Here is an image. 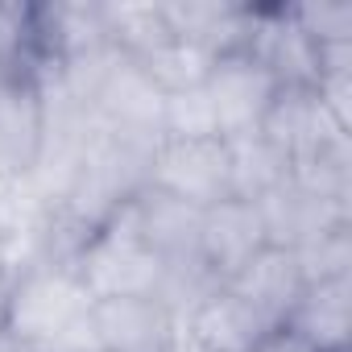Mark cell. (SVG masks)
<instances>
[{
  "label": "cell",
  "instance_id": "12",
  "mask_svg": "<svg viewBox=\"0 0 352 352\" xmlns=\"http://www.w3.org/2000/svg\"><path fill=\"white\" fill-rule=\"evenodd\" d=\"M174 315L157 298H96L100 352H166Z\"/></svg>",
  "mask_w": 352,
  "mask_h": 352
},
{
  "label": "cell",
  "instance_id": "8",
  "mask_svg": "<svg viewBox=\"0 0 352 352\" xmlns=\"http://www.w3.org/2000/svg\"><path fill=\"white\" fill-rule=\"evenodd\" d=\"M261 220H265V241L274 249H302L311 245L315 236L340 228V224H352V204L344 199H327L294 179H286L278 191H270L261 204Z\"/></svg>",
  "mask_w": 352,
  "mask_h": 352
},
{
  "label": "cell",
  "instance_id": "9",
  "mask_svg": "<svg viewBox=\"0 0 352 352\" xmlns=\"http://www.w3.org/2000/svg\"><path fill=\"white\" fill-rule=\"evenodd\" d=\"M261 133L290 157V162H307L340 141H348V133L331 120V112L323 108V100L315 96V87H278Z\"/></svg>",
  "mask_w": 352,
  "mask_h": 352
},
{
  "label": "cell",
  "instance_id": "1",
  "mask_svg": "<svg viewBox=\"0 0 352 352\" xmlns=\"http://www.w3.org/2000/svg\"><path fill=\"white\" fill-rule=\"evenodd\" d=\"M0 331L21 352L96 348V298L71 261H38L9 278L0 298Z\"/></svg>",
  "mask_w": 352,
  "mask_h": 352
},
{
  "label": "cell",
  "instance_id": "16",
  "mask_svg": "<svg viewBox=\"0 0 352 352\" xmlns=\"http://www.w3.org/2000/svg\"><path fill=\"white\" fill-rule=\"evenodd\" d=\"M104 30H108V46L120 50L124 58H145L149 50L174 38L162 5H137V0L104 5Z\"/></svg>",
  "mask_w": 352,
  "mask_h": 352
},
{
  "label": "cell",
  "instance_id": "23",
  "mask_svg": "<svg viewBox=\"0 0 352 352\" xmlns=\"http://www.w3.org/2000/svg\"><path fill=\"white\" fill-rule=\"evenodd\" d=\"M83 352H100V348H83Z\"/></svg>",
  "mask_w": 352,
  "mask_h": 352
},
{
  "label": "cell",
  "instance_id": "18",
  "mask_svg": "<svg viewBox=\"0 0 352 352\" xmlns=\"http://www.w3.org/2000/svg\"><path fill=\"white\" fill-rule=\"evenodd\" d=\"M204 137H220L204 83L183 87V91H166V100H162V141H204Z\"/></svg>",
  "mask_w": 352,
  "mask_h": 352
},
{
  "label": "cell",
  "instance_id": "4",
  "mask_svg": "<svg viewBox=\"0 0 352 352\" xmlns=\"http://www.w3.org/2000/svg\"><path fill=\"white\" fill-rule=\"evenodd\" d=\"M162 100L166 96L153 87V79L133 58L116 54V63L108 67V75L91 100V112L104 133L145 145V149H157L162 145Z\"/></svg>",
  "mask_w": 352,
  "mask_h": 352
},
{
  "label": "cell",
  "instance_id": "6",
  "mask_svg": "<svg viewBox=\"0 0 352 352\" xmlns=\"http://www.w3.org/2000/svg\"><path fill=\"white\" fill-rule=\"evenodd\" d=\"M46 149V100L34 75H0V183L34 179Z\"/></svg>",
  "mask_w": 352,
  "mask_h": 352
},
{
  "label": "cell",
  "instance_id": "13",
  "mask_svg": "<svg viewBox=\"0 0 352 352\" xmlns=\"http://www.w3.org/2000/svg\"><path fill=\"white\" fill-rule=\"evenodd\" d=\"M204 352H245L253 348L265 331H274L245 298H236L228 286H216L195 311L179 319Z\"/></svg>",
  "mask_w": 352,
  "mask_h": 352
},
{
  "label": "cell",
  "instance_id": "7",
  "mask_svg": "<svg viewBox=\"0 0 352 352\" xmlns=\"http://www.w3.org/2000/svg\"><path fill=\"white\" fill-rule=\"evenodd\" d=\"M265 220L261 208L253 199H220L212 208H204V224H199V257L204 270L212 274L216 286H224L236 270H245L261 249H265Z\"/></svg>",
  "mask_w": 352,
  "mask_h": 352
},
{
  "label": "cell",
  "instance_id": "2",
  "mask_svg": "<svg viewBox=\"0 0 352 352\" xmlns=\"http://www.w3.org/2000/svg\"><path fill=\"white\" fill-rule=\"evenodd\" d=\"M71 265L91 298H157L166 286L162 257L137 232L133 199L79 241Z\"/></svg>",
  "mask_w": 352,
  "mask_h": 352
},
{
  "label": "cell",
  "instance_id": "21",
  "mask_svg": "<svg viewBox=\"0 0 352 352\" xmlns=\"http://www.w3.org/2000/svg\"><path fill=\"white\" fill-rule=\"evenodd\" d=\"M245 352H315V348H311V344H307L298 331H290V327L282 323V327L265 331V336H261L253 348H245Z\"/></svg>",
  "mask_w": 352,
  "mask_h": 352
},
{
  "label": "cell",
  "instance_id": "15",
  "mask_svg": "<svg viewBox=\"0 0 352 352\" xmlns=\"http://www.w3.org/2000/svg\"><path fill=\"white\" fill-rule=\"evenodd\" d=\"M228 183H232V195L236 199H253L261 204L270 191H278L294 162L257 129V133H245V137H228Z\"/></svg>",
  "mask_w": 352,
  "mask_h": 352
},
{
  "label": "cell",
  "instance_id": "20",
  "mask_svg": "<svg viewBox=\"0 0 352 352\" xmlns=\"http://www.w3.org/2000/svg\"><path fill=\"white\" fill-rule=\"evenodd\" d=\"M290 17L298 30L315 42H352V5L348 0H311V5H290Z\"/></svg>",
  "mask_w": 352,
  "mask_h": 352
},
{
  "label": "cell",
  "instance_id": "5",
  "mask_svg": "<svg viewBox=\"0 0 352 352\" xmlns=\"http://www.w3.org/2000/svg\"><path fill=\"white\" fill-rule=\"evenodd\" d=\"M204 91L212 100V112H216V129L220 137H245V133H257L274 96H278V79L249 54V50H228L212 63L208 79H204Z\"/></svg>",
  "mask_w": 352,
  "mask_h": 352
},
{
  "label": "cell",
  "instance_id": "11",
  "mask_svg": "<svg viewBox=\"0 0 352 352\" xmlns=\"http://www.w3.org/2000/svg\"><path fill=\"white\" fill-rule=\"evenodd\" d=\"M236 298H245L270 327H282L294 311V302L302 298L307 282H302V270L294 261L290 249H274L265 245L245 270H236L228 282H224Z\"/></svg>",
  "mask_w": 352,
  "mask_h": 352
},
{
  "label": "cell",
  "instance_id": "22",
  "mask_svg": "<svg viewBox=\"0 0 352 352\" xmlns=\"http://www.w3.org/2000/svg\"><path fill=\"white\" fill-rule=\"evenodd\" d=\"M9 278H13V270H9V245H5V236H0V298H5Z\"/></svg>",
  "mask_w": 352,
  "mask_h": 352
},
{
  "label": "cell",
  "instance_id": "3",
  "mask_svg": "<svg viewBox=\"0 0 352 352\" xmlns=\"http://www.w3.org/2000/svg\"><path fill=\"white\" fill-rule=\"evenodd\" d=\"M145 187H153L170 199H183L199 212L228 199L232 183H228V145H224V137L162 141L149 157Z\"/></svg>",
  "mask_w": 352,
  "mask_h": 352
},
{
  "label": "cell",
  "instance_id": "17",
  "mask_svg": "<svg viewBox=\"0 0 352 352\" xmlns=\"http://www.w3.org/2000/svg\"><path fill=\"white\" fill-rule=\"evenodd\" d=\"M149 79H153V87L166 96V91H183V87H199L204 79H208V71H212V54L208 50H199V46H191V42H179V38H170V42H162L157 50H149L145 58H133Z\"/></svg>",
  "mask_w": 352,
  "mask_h": 352
},
{
  "label": "cell",
  "instance_id": "14",
  "mask_svg": "<svg viewBox=\"0 0 352 352\" xmlns=\"http://www.w3.org/2000/svg\"><path fill=\"white\" fill-rule=\"evenodd\" d=\"M286 327L298 331L315 352H344L352 327V278L311 282L294 302Z\"/></svg>",
  "mask_w": 352,
  "mask_h": 352
},
{
  "label": "cell",
  "instance_id": "10",
  "mask_svg": "<svg viewBox=\"0 0 352 352\" xmlns=\"http://www.w3.org/2000/svg\"><path fill=\"white\" fill-rule=\"evenodd\" d=\"M245 50L278 79V87H315L319 79V50L290 9H253Z\"/></svg>",
  "mask_w": 352,
  "mask_h": 352
},
{
  "label": "cell",
  "instance_id": "19",
  "mask_svg": "<svg viewBox=\"0 0 352 352\" xmlns=\"http://www.w3.org/2000/svg\"><path fill=\"white\" fill-rule=\"evenodd\" d=\"M294 261L302 270V282H327V278H352V224H340L311 245L294 249Z\"/></svg>",
  "mask_w": 352,
  "mask_h": 352
}]
</instances>
